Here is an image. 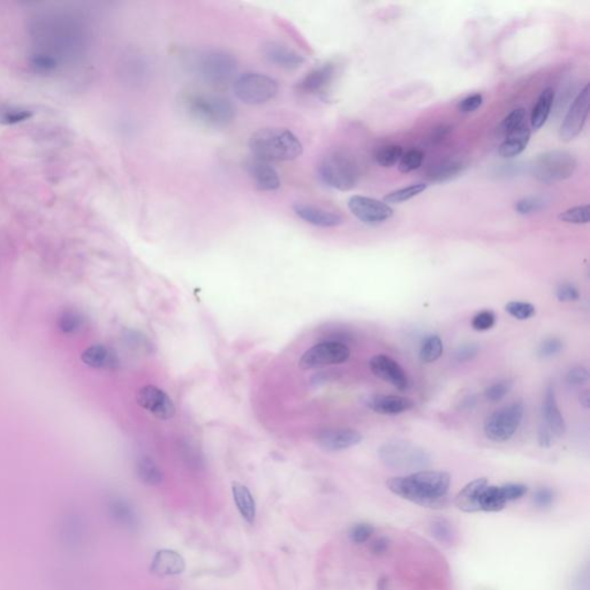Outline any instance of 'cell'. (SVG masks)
Listing matches in <instances>:
<instances>
[{
	"label": "cell",
	"mask_w": 590,
	"mask_h": 590,
	"mask_svg": "<svg viewBox=\"0 0 590 590\" xmlns=\"http://www.w3.org/2000/svg\"><path fill=\"white\" fill-rule=\"evenodd\" d=\"M35 19L31 66L36 71H56L63 61L84 51L88 42L87 27L80 19L63 12L42 13Z\"/></svg>",
	"instance_id": "obj_1"
},
{
	"label": "cell",
	"mask_w": 590,
	"mask_h": 590,
	"mask_svg": "<svg viewBox=\"0 0 590 590\" xmlns=\"http://www.w3.org/2000/svg\"><path fill=\"white\" fill-rule=\"evenodd\" d=\"M390 492L428 509H442L449 503L451 475L443 471H419L387 479Z\"/></svg>",
	"instance_id": "obj_2"
},
{
	"label": "cell",
	"mask_w": 590,
	"mask_h": 590,
	"mask_svg": "<svg viewBox=\"0 0 590 590\" xmlns=\"http://www.w3.org/2000/svg\"><path fill=\"white\" fill-rule=\"evenodd\" d=\"M253 157L265 162H288L302 155L303 146L290 129L265 127L253 133L249 138Z\"/></svg>",
	"instance_id": "obj_3"
},
{
	"label": "cell",
	"mask_w": 590,
	"mask_h": 590,
	"mask_svg": "<svg viewBox=\"0 0 590 590\" xmlns=\"http://www.w3.org/2000/svg\"><path fill=\"white\" fill-rule=\"evenodd\" d=\"M183 110L189 117L204 126L224 128L233 123L235 108L228 98L215 93H185L181 99Z\"/></svg>",
	"instance_id": "obj_4"
},
{
	"label": "cell",
	"mask_w": 590,
	"mask_h": 590,
	"mask_svg": "<svg viewBox=\"0 0 590 590\" xmlns=\"http://www.w3.org/2000/svg\"><path fill=\"white\" fill-rule=\"evenodd\" d=\"M318 176L327 186L340 192H348L357 187L360 180V166L357 159L345 149L332 150L318 164Z\"/></svg>",
	"instance_id": "obj_5"
},
{
	"label": "cell",
	"mask_w": 590,
	"mask_h": 590,
	"mask_svg": "<svg viewBox=\"0 0 590 590\" xmlns=\"http://www.w3.org/2000/svg\"><path fill=\"white\" fill-rule=\"evenodd\" d=\"M194 67L204 82L222 87L235 78L238 61L233 54L224 50H207L195 58Z\"/></svg>",
	"instance_id": "obj_6"
},
{
	"label": "cell",
	"mask_w": 590,
	"mask_h": 590,
	"mask_svg": "<svg viewBox=\"0 0 590 590\" xmlns=\"http://www.w3.org/2000/svg\"><path fill=\"white\" fill-rule=\"evenodd\" d=\"M578 162L566 150L554 149L539 153L531 165L533 177L543 183H554L569 179L576 172Z\"/></svg>",
	"instance_id": "obj_7"
},
{
	"label": "cell",
	"mask_w": 590,
	"mask_h": 590,
	"mask_svg": "<svg viewBox=\"0 0 590 590\" xmlns=\"http://www.w3.org/2000/svg\"><path fill=\"white\" fill-rule=\"evenodd\" d=\"M378 454L383 464L395 471H422L430 464L428 453L408 442L385 443L378 451Z\"/></svg>",
	"instance_id": "obj_8"
},
{
	"label": "cell",
	"mask_w": 590,
	"mask_h": 590,
	"mask_svg": "<svg viewBox=\"0 0 590 590\" xmlns=\"http://www.w3.org/2000/svg\"><path fill=\"white\" fill-rule=\"evenodd\" d=\"M233 89L235 96L245 104L261 105L276 97L278 82L262 73L247 72L234 80Z\"/></svg>",
	"instance_id": "obj_9"
},
{
	"label": "cell",
	"mask_w": 590,
	"mask_h": 590,
	"mask_svg": "<svg viewBox=\"0 0 590 590\" xmlns=\"http://www.w3.org/2000/svg\"><path fill=\"white\" fill-rule=\"evenodd\" d=\"M524 406L522 402H513L499 408L487 417L484 434L487 438L496 443H504L514 436L522 424Z\"/></svg>",
	"instance_id": "obj_10"
},
{
	"label": "cell",
	"mask_w": 590,
	"mask_h": 590,
	"mask_svg": "<svg viewBox=\"0 0 590 590\" xmlns=\"http://www.w3.org/2000/svg\"><path fill=\"white\" fill-rule=\"evenodd\" d=\"M350 357L351 350L342 342H320L305 352L300 359L299 367L302 370H312L333 365H342Z\"/></svg>",
	"instance_id": "obj_11"
},
{
	"label": "cell",
	"mask_w": 590,
	"mask_h": 590,
	"mask_svg": "<svg viewBox=\"0 0 590 590\" xmlns=\"http://www.w3.org/2000/svg\"><path fill=\"white\" fill-rule=\"evenodd\" d=\"M528 492V487L522 483H505L503 486L487 484L477 498L479 512H499L511 502L519 501Z\"/></svg>",
	"instance_id": "obj_12"
},
{
	"label": "cell",
	"mask_w": 590,
	"mask_h": 590,
	"mask_svg": "<svg viewBox=\"0 0 590 590\" xmlns=\"http://www.w3.org/2000/svg\"><path fill=\"white\" fill-rule=\"evenodd\" d=\"M589 113V84L576 95L559 128L561 141L569 142L581 134Z\"/></svg>",
	"instance_id": "obj_13"
},
{
	"label": "cell",
	"mask_w": 590,
	"mask_h": 590,
	"mask_svg": "<svg viewBox=\"0 0 590 590\" xmlns=\"http://www.w3.org/2000/svg\"><path fill=\"white\" fill-rule=\"evenodd\" d=\"M348 209L360 222L367 225L382 224L393 216V209L389 204L361 195H354L348 200Z\"/></svg>",
	"instance_id": "obj_14"
},
{
	"label": "cell",
	"mask_w": 590,
	"mask_h": 590,
	"mask_svg": "<svg viewBox=\"0 0 590 590\" xmlns=\"http://www.w3.org/2000/svg\"><path fill=\"white\" fill-rule=\"evenodd\" d=\"M136 402L143 410L163 421L172 419L176 414V406L172 399L163 390L153 385H147L138 390Z\"/></svg>",
	"instance_id": "obj_15"
},
{
	"label": "cell",
	"mask_w": 590,
	"mask_h": 590,
	"mask_svg": "<svg viewBox=\"0 0 590 590\" xmlns=\"http://www.w3.org/2000/svg\"><path fill=\"white\" fill-rule=\"evenodd\" d=\"M369 367L375 376L391 384L399 391H406L410 387V380L402 367L385 354H378L372 357Z\"/></svg>",
	"instance_id": "obj_16"
},
{
	"label": "cell",
	"mask_w": 590,
	"mask_h": 590,
	"mask_svg": "<svg viewBox=\"0 0 590 590\" xmlns=\"http://www.w3.org/2000/svg\"><path fill=\"white\" fill-rule=\"evenodd\" d=\"M316 443L329 452H340L362 442V434L350 428L327 429L316 434Z\"/></svg>",
	"instance_id": "obj_17"
},
{
	"label": "cell",
	"mask_w": 590,
	"mask_h": 590,
	"mask_svg": "<svg viewBox=\"0 0 590 590\" xmlns=\"http://www.w3.org/2000/svg\"><path fill=\"white\" fill-rule=\"evenodd\" d=\"M336 75V65L332 63H325L321 66L312 69L307 73L297 84L299 93L303 95H321L325 93L330 84L332 83Z\"/></svg>",
	"instance_id": "obj_18"
},
{
	"label": "cell",
	"mask_w": 590,
	"mask_h": 590,
	"mask_svg": "<svg viewBox=\"0 0 590 590\" xmlns=\"http://www.w3.org/2000/svg\"><path fill=\"white\" fill-rule=\"evenodd\" d=\"M246 170L256 188L262 192H273L280 187L278 172L271 163L252 157L246 162Z\"/></svg>",
	"instance_id": "obj_19"
},
{
	"label": "cell",
	"mask_w": 590,
	"mask_h": 590,
	"mask_svg": "<svg viewBox=\"0 0 590 590\" xmlns=\"http://www.w3.org/2000/svg\"><path fill=\"white\" fill-rule=\"evenodd\" d=\"M262 54L270 63H273V66L288 69V71L299 68L305 63V58L299 52L283 43H265L262 49Z\"/></svg>",
	"instance_id": "obj_20"
},
{
	"label": "cell",
	"mask_w": 590,
	"mask_h": 590,
	"mask_svg": "<svg viewBox=\"0 0 590 590\" xmlns=\"http://www.w3.org/2000/svg\"><path fill=\"white\" fill-rule=\"evenodd\" d=\"M186 569L185 558L172 549H161L153 554L150 571L155 576H176L183 574Z\"/></svg>",
	"instance_id": "obj_21"
},
{
	"label": "cell",
	"mask_w": 590,
	"mask_h": 590,
	"mask_svg": "<svg viewBox=\"0 0 590 590\" xmlns=\"http://www.w3.org/2000/svg\"><path fill=\"white\" fill-rule=\"evenodd\" d=\"M293 209L299 218L317 228H336L344 222L342 217L338 213L315 207L312 204L297 203L294 205Z\"/></svg>",
	"instance_id": "obj_22"
},
{
	"label": "cell",
	"mask_w": 590,
	"mask_h": 590,
	"mask_svg": "<svg viewBox=\"0 0 590 590\" xmlns=\"http://www.w3.org/2000/svg\"><path fill=\"white\" fill-rule=\"evenodd\" d=\"M367 405L375 413L382 415H398L415 407L413 399L393 395H375L368 399Z\"/></svg>",
	"instance_id": "obj_23"
},
{
	"label": "cell",
	"mask_w": 590,
	"mask_h": 590,
	"mask_svg": "<svg viewBox=\"0 0 590 590\" xmlns=\"http://www.w3.org/2000/svg\"><path fill=\"white\" fill-rule=\"evenodd\" d=\"M543 419L549 430L557 437H563L566 432V423L564 419L563 414L558 407L557 398L554 392V387L549 384L546 390V395L543 399Z\"/></svg>",
	"instance_id": "obj_24"
},
{
	"label": "cell",
	"mask_w": 590,
	"mask_h": 590,
	"mask_svg": "<svg viewBox=\"0 0 590 590\" xmlns=\"http://www.w3.org/2000/svg\"><path fill=\"white\" fill-rule=\"evenodd\" d=\"M467 164L458 158H447L432 165L427 171V179L434 183H443L457 179L464 173Z\"/></svg>",
	"instance_id": "obj_25"
},
{
	"label": "cell",
	"mask_w": 590,
	"mask_h": 590,
	"mask_svg": "<svg viewBox=\"0 0 590 590\" xmlns=\"http://www.w3.org/2000/svg\"><path fill=\"white\" fill-rule=\"evenodd\" d=\"M531 131L527 123H524V126L516 129L511 134L507 135L498 149L499 156L503 158L519 156L527 148L528 143L531 141Z\"/></svg>",
	"instance_id": "obj_26"
},
{
	"label": "cell",
	"mask_w": 590,
	"mask_h": 590,
	"mask_svg": "<svg viewBox=\"0 0 590 590\" xmlns=\"http://www.w3.org/2000/svg\"><path fill=\"white\" fill-rule=\"evenodd\" d=\"M84 365L93 369H114L119 365L117 354L104 345H93L82 353Z\"/></svg>",
	"instance_id": "obj_27"
},
{
	"label": "cell",
	"mask_w": 590,
	"mask_h": 590,
	"mask_svg": "<svg viewBox=\"0 0 590 590\" xmlns=\"http://www.w3.org/2000/svg\"><path fill=\"white\" fill-rule=\"evenodd\" d=\"M232 496H233L234 504L241 518L247 524H254L258 509H256V502L250 490L241 483L234 482L232 484Z\"/></svg>",
	"instance_id": "obj_28"
},
{
	"label": "cell",
	"mask_w": 590,
	"mask_h": 590,
	"mask_svg": "<svg viewBox=\"0 0 590 590\" xmlns=\"http://www.w3.org/2000/svg\"><path fill=\"white\" fill-rule=\"evenodd\" d=\"M488 479L486 477H479V479H474L472 482L468 483L464 488L457 494L454 504L460 511L466 513H477L479 512L477 509V498H479V492L482 490L483 487L488 484Z\"/></svg>",
	"instance_id": "obj_29"
},
{
	"label": "cell",
	"mask_w": 590,
	"mask_h": 590,
	"mask_svg": "<svg viewBox=\"0 0 590 590\" xmlns=\"http://www.w3.org/2000/svg\"><path fill=\"white\" fill-rule=\"evenodd\" d=\"M554 101V91L552 88H546L543 90L539 99H537L536 104L534 106L533 112H531V127L535 131L544 126L546 123L549 116L551 113L552 105Z\"/></svg>",
	"instance_id": "obj_30"
},
{
	"label": "cell",
	"mask_w": 590,
	"mask_h": 590,
	"mask_svg": "<svg viewBox=\"0 0 590 590\" xmlns=\"http://www.w3.org/2000/svg\"><path fill=\"white\" fill-rule=\"evenodd\" d=\"M136 472L142 482L148 486H158L163 482V473L156 462L149 457H143L136 464Z\"/></svg>",
	"instance_id": "obj_31"
},
{
	"label": "cell",
	"mask_w": 590,
	"mask_h": 590,
	"mask_svg": "<svg viewBox=\"0 0 590 590\" xmlns=\"http://www.w3.org/2000/svg\"><path fill=\"white\" fill-rule=\"evenodd\" d=\"M111 509L113 518L119 524H123V527L129 528V529L138 527V514L131 504L127 503L126 501H116L112 503Z\"/></svg>",
	"instance_id": "obj_32"
},
{
	"label": "cell",
	"mask_w": 590,
	"mask_h": 590,
	"mask_svg": "<svg viewBox=\"0 0 590 590\" xmlns=\"http://www.w3.org/2000/svg\"><path fill=\"white\" fill-rule=\"evenodd\" d=\"M444 345L441 337L432 335L426 337L419 348V359L424 363H432L443 355Z\"/></svg>",
	"instance_id": "obj_33"
},
{
	"label": "cell",
	"mask_w": 590,
	"mask_h": 590,
	"mask_svg": "<svg viewBox=\"0 0 590 590\" xmlns=\"http://www.w3.org/2000/svg\"><path fill=\"white\" fill-rule=\"evenodd\" d=\"M548 204L549 200L544 196L531 195V196H524L517 201L514 204V209L519 215L528 216V215H533V213H539L543 209H546Z\"/></svg>",
	"instance_id": "obj_34"
},
{
	"label": "cell",
	"mask_w": 590,
	"mask_h": 590,
	"mask_svg": "<svg viewBox=\"0 0 590 590\" xmlns=\"http://www.w3.org/2000/svg\"><path fill=\"white\" fill-rule=\"evenodd\" d=\"M83 325V316L75 310H65L58 317V327L63 335H75L81 331Z\"/></svg>",
	"instance_id": "obj_35"
},
{
	"label": "cell",
	"mask_w": 590,
	"mask_h": 590,
	"mask_svg": "<svg viewBox=\"0 0 590 590\" xmlns=\"http://www.w3.org/2000/svg\"><path fill=\"white\" fill-rule=\"evenodd\" d=\"M402 155H404L402 147L397 144H390V146L376 150L374 158L378 165H381L382 168H392L398 164Z\"/></svg>",
	"instance_id": "obj_36"
},
{
	"label": "cell",
	"mask_w": 590,
	"mask_h": 590,
	"mask_svg": "<svg viewBox=\"0 0 590 590\" xmlns=\"http://www.w3.org/2000/svg\"><path fill=\"white\" fill-rule=\"evenodd\" d=\"M430 531L432 536L442 544H452L456 539V533L452 524L447 519L436 518L430 522Z\"/></svg>",
	"instance_id": "obj_37"
},
{
	"label": "cell",
	"mask_w": 590,
	"mask_h": 590,
	"mask_svg": "<svg viewBox=\"0 0 590 590\" xmlns=\"http://www.w3.org/2000/svg\"><path fill=\"white\" fill-rule=\"evenodd\" d=\"M427 189L426 183H413L404 188L397 189L391 192L384 198V202L387 204H398L402 202L410 201L411 198H415L417 195L424 192Z\"/></svg>",
	"instance_id": "obj_38"
},
{
	"label": "cell",
	"mask_w": 590,
	"mask_h": 590,
	"mask_svg": "<svg viewBox=\"0 0 590 590\" xmlns=\"http://www.w3.org/2000/svg\"><path fill=\"white\" fill-rule=\"evenodd\" d=\"M526 117H527V113H526V110L524 108L513 110L511 113L507 114V117L504 118L501 125L498 127V134L505 138L507 135L511 134L516 129L524 126L526 123Z\"/></svg>",
	"instance_id": "obj_39"
},
{
	"label": "cell",
	"mask_w": 590,
	"mask_h": 590,
	"mask_svg": "<svg viewBox=\"0 0 590 590\" xmlns=\"http://www.w3.org/2000/svg\"><path fill=\"white\" fill-rule=\"evenodd\" d=\"M507 314L519 321H526L536 315V308L531 303L524 301H509L505 305Z\"/></svg>",
	"instance_id": "obj_40"
},
{
	"label": "cell",
	"mask_w": 590,
	"mask_h": 590,
	"mask_svg": "<svg viewBox=\"0 0 590 590\" xmlns=\"http://www.w3.org/2000/svg\"><path fill=\"white\" fill-rule=\"evenodd\" d=\"M558 218L561 219V222L569 223V224H588L590 220L589 205L584 204V205L571 208L561 213Z\"/></svg>",
	"instance_id": "obj_41"
},
{
	"label": "cell",
	"mask_w": 590,
	"mask_h": 590,
	"mask_svg": "<svg viewBox=\"0 0 590 590\" xmlns=\"http://www.w3.org/2000/svg\"><path fill=\"white\" fill-rule=\"evenodd\" d=\"M424 153L419 149L408 150L399 161L398 168L402 173L415 171L422 165Z\"/></svg>",
	"instance_id": "obj_42"
},
{
	"label": "cell",
	"mask_w": 590,
	"mask_h": 590,
	"mask_svg": "<svg viewBox=\"0 0 590 590\" xmlns=\"http://www.w3.org/2000/svg\"><path fill=\"white\" fill-rule=\"evenodd\" d=\"M513 381L511 380H502V381L496 382V383L489 385L484 390V397L487 400L492 402H498L503 400L505 397L509 395V391L512 390Z\"/></svg>",
	"instance_id": "obj_43"
},
{
	"label": "cell",
	"mask_w": 590,
	"mask_h": 590,
	"mask_svg": "<svg viewBox=\"0 0 590 590\" xmlns=\"http://www.w3.org/2000/svg\"><path fill=\"white\" fill-rule=\"evenodd\" d=\"M375 533V527L372 524L368 522H359L355 524L350 528L348 531V537L351 539L354 544H365L368 542L369 539H372Z\"/></svg>",
	"instance_id": "obj_44"
},
{
	"label": "cell",
	"mask_w": 590,
	"mask_h": 590,
	"mask_svg": "<svg viewBox=\"0 0 590 590\" xmlns=\"http://www.w3.org/2000/svg\"><path fill=\"white\" fill-rule=\"evenodd\" d=\"M496 323V315L492 310H482L477 312L472 320V327L475 331H488Z\"/></svg>",
	"instance_id": "obj_45"
},
{
	"label": "cell",
	"mask_w": 590,
	"mask_h": 590,
	"mask_svg": "<svg viewBox=\"0 0 590 590\" xmlns=\"http://www.w3.org/2000/svg\"><path fill=\"white\" fill-rule=\"evenodd\" d=\"M563 347L564 345L561 339L552 337V338L546 339L542 344L539 345V355L544 359L556 357L557 354L563 351Z\"/></svg>",
	"instance_id": "obj_46"
},
{
	"label": "cell",
	"mask_w": 590,
	"mask_h": 590,
	"mask_svg": "<svg viewBox=\"0 0 590 590\" xmlns=\"http://www.w3.org/2000/svg\"><path fill=\"white\" fill-rule=\"evenodd\" d=\"M566 381L573 387L584 385L589 381V372L582 366L573 367L566 374Z\"/></svg>",
	"instance_id": "obj_47"
},
{
	"label": "cell",
	"mask_w": 590,
	"mask_h": 590,
	"mask_svg": "<svg viewBox=\"0 0 590 590\" xmlns=\"http://www.w3.org/2000/svg\"><path fill=\"white\" fill-rule=\"evenodd\" d=\"M557 299L561 302H572V301H578L580 297L578 288L574 285L569 284V283H564L559 285L556 292Z\"/></svg>",
	"instance_id": "obj_48"
},
{
	"label": "cell",
	"mask_w": 590,
	"mask_h": 590,
	"mask_svg": "<svg viewBox=\"0 0 590 590\" xmlns=\"http://www.w3.org/2000/svg\"><path fill=\"white\" fill-rule=\"evenodd\" d=\"M479 352V345L473 344V342H468V344H464L462 345V346H459L458 350L456 351V354H454V357H456L458 362H468V361L473 360L474 357H477Z\"/></svg>",
	"instance_id": "obj_49"
},
{
	"label": "cell",
	"mask_w": 590,
	"mask_h": 590,
	"mask_svg": "<svg viewBox=\"0 0 590 590\" xmlns=\"http://www.w3.org/2000/svg\"><path fill=\"white\" fill-rule=\"evenodd\" d=\"M482 95L481 93H473V95H469L459 103V111L464 114L472 113V112L477 111V108L482 105Z\"/></svg>",
	"instance_id": "obj_50"
},
{
	"label": "cell",
	"mask_w": 590,
	"mask_h": 590,
	"mask_svg": "<svg viewBox=\"0 0 590 590\" xmlns=\"http://www.w3.org/2000/svg\"><path fill=\"white\" fill-rule=\"evenodd\" d=\"M554 501V492L551 489L541 488L534 494L533 502L539 509L551 507Z\"/></svg>",
	"instance_id": "obj_51"
},
{
	"label": "cell",
	"mask_w": 590,
	"mask_h": 590,
	"mask_svg": "<svg viewBox=\"0 0 590 590\" xmlns=\"http://www.w3.org/2000/svg\"><path fill=\"white\" fill-rule=\"evenodd\" d=\"M29 118V113L22 110H9V111L4 113V120H6L7 123H16L21 120Z\"/></svg>",
	"instance_id": "obj_52"
},
{
	"label": "cell",
	"mask_w": 590,
	"mask_h": 590,
	"mask_svg": "<svg viewBox=\"0 0 590 590\" xmlns=\"http://www.w3.org/2000/svg\"><path fill=\"white\" fill-rule=\"evenodd\" d=\"M552 437H554V434L549 430L548 427L544 426L541 428L539 434V444H541V447H550L552 443Z\"/></svg>",
	"instance_id": "obj_53"
},
{
	"label": "cell",
	"mask_w": 590,
	"mask_h": 590,
	"mask_svg": "<svg viewBox=\"0 0 590 590\" xmlns=\"http://www.w3.org/2000/svg\"><path fill=\"white\" fill-rule=\"evenodd\" d=\"M449 133V128L447 126H441L438 127V128L434 129V134H432V141L434 142H439L444 138H447V134Z\"/></svg>",
	"instance_id": "obj_54"
},
{
	"label": "cell",
	"mask_w": 590,
	"mask_h": 590,
	"mask_svg": "<svg viewBox=\"0 0 590 590\" xmlns=\"http://www.w3.org/2000/svg\"><path fill=\"white\" fill-rule=\"evenodd\" d=\"M387 541L385 539H380L376 541V542L372 544V552L374 554H384V552L387 551Z\"/></svg>",
	"instance_id": "obj_55"
},
{
	"label": "cell",
	"mask_w": 590,
	"mask_h": 590,
	"mask_svg": "<svg viewBox=\"0 0 590 590\" xmlns=\"http://www.w3.org/2000/svg\"><path fill=\"white\" fill-rule=\"evenodd\" d=\"M580 404H581L584 408L590 407V393L588 390H584V392H581V395H580Z\"/></svg>",
	"instance_id": "obj_56"
}]
</instances>
